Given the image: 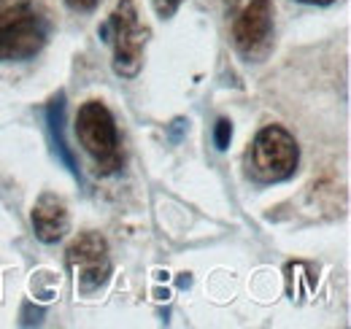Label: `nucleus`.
<instances>
[{"label": "nucleus", "instance_id": "nucleus-7", "mask_svg": "<svg viewBox=\"0 0 351 329\" xmlns=\"http://www.w3.org/2000/svg\"><path fill=\"white\" fill-rule=\"evenodd\" d=\"M30 221H33V230H36V238L51 246V243H60L71 227V216H68V206L62 197L44 192L30 213Z\"/></svg>", "mask_w": 351, "mask_h": 329}, {"label": "nucleus", "instance_id": "nucleus-5", "mask_svg": "<svg viewBox=\"0 0 351 329\" xmlns=\"http://www.w3.org/2000/svg\"><path fill=\"white\" fill-rule=\"evenodd\" d=\"M65 265L73 276L76 291L82 297H92L111 278V254L106 238L97 232H82L65 251Z\"/></svg>", "mask_w": 351, "mask_h": 329}, {"label": "nucleus", "instance_id": "nucleus-3", "mask_svg": "<svg viewBox=\"0 0 351 329\" xmlns=\"http://www.w3.org/2000/svg\"><path fill=\"white\" fill-rule=\"evenodd\" d=\"M300 162L298 141L281 124H267L246 151V173L257 184H281L295 175Z\"/></svg>", "mask_w": 351, "mask_h": 329}, {"label": "nucleus", "instance_id": "nucleus-2", "mask_svg": "<svg viewBox=\"0 0 351 329\" xmlns=\"http://www.w3.org/2000/svg\"><path fill=\"white\" fill-rule=\"evenodd\" d=\"M76 138L84 146L95 170L100 175H114L122 170V143H119V130L117 119L108 111V106L103 100H87L79 114H76Z\"/></svg>", "mask_w": 351, "mask_h": 329}, {"label": "nucleus", "instance_id": "nucleus-1", "mask_svg": "<svg viewBox=\"0 0 351 329\" xmlns=\"http://www.w3.org/2000/svg\"><path fill=\"white\" fill-rule=\"evenodd\" d=\"M49 16L33 0H0V62L33 60L49 41Z\"/></svg>", "mask_w": 351, "mask_h": 329}, {"label": "nucleus", "instance_id": "nucleus-13", "mask_svg": "<svg viewBox=\"0 0 351 329\" xmlns=\"http://www.w3.org/2000/svg\"><path fill=\"white\" fill-rule=\"evenodd\" d=\"M230 3H232V0H230Z\"/></svg>", "mask_w": 351, "mask_h": 329}, {"label": "nucleus", "instance_id": "nucleus-12", "mask_svg": "<svg viewBox=\"0 0 351 329\" xmlns=\"http://www.w3.org/2000/svg\"><path fill=\"white\" fill-rule=\"evenodd\" d=\"M300 3H308V5H330L335 0H300Z\"/></svg>", "mask_w": 351, "mask_h": 329}, {"label": "nucleus", "instance_id": "nucleus-11", "mask_svg": "<svg viewBox=\"0 0 351 329\" xmlns=\"http://www.w3.org/2000/svg\"><path fill=\"white\" fill-rule=\"evenodd\" d=\"M65 3H68L73 11L89 14V11H95V8H97V3H100V0H65Z\"/></svg>", "mask_w": 351, "mask_h": 329}, {"label": "nucleus", "instance_id": "nucleus-6", "mask_svg": "<svg viewBox=\"0 0 351 329\" xmlns=\"http://www.w3.org/2000/svg\"><path fill=\"white\" fill-rule=\"evenodd\" d=\"M273 41V3L270 0H249L241 16L232 25V43L241 57L260 60L267 54Z\"/></svg>", "mask_w": 351, "mask_h": 329}, {"label": "nucleus", "instance_id": "nucleus-8", "mask_svg": "<svg viewBox=\"0 0 351 329\" xmlns=\"http://www.w3.org/2000/svg\"><path fill=\"white\" fill-rule=\"evenodd\" d=\"M46 127H49V141H51L54 157L82 181V170H79L76 157H73V151L68 146V138H65V92H57L49 100V106H46Z\"/></svg>", "mask_w": 351, "mask_h": 329}, {"label": "nucleus", "instance_id": "nucleus-9", "mask_svg": "<svg viewBox=\"0 0 351 329\" xmlns=\"http://www.w3.org/2000/svg\"><path fill=\"white\" fill-rule=\"evenodd\" d=\"M230 141H232V122L230 119H217V124H214V146L219 151H227Z\"/></svg>", "mask_w": 351, "mask_h": 329}, {"label": "nucleus", "instance_id": "nucleus-4", "mask_svg": "<svg viewBox=\"0 0 351 329\" xmlns=\"http://www.w3.org/2000/svg\"><path fill=\"white\" fill-rule=\"evenodd\" d=\"M100 36L114 46V73L122 79H135L143 68V51L149 43V27L141 22L135 0H119Z\"/></svg>", "mask_w": 351, "mask_h": 329}, {"label": "nucleus", "instance_id": "nucleus-10", "mask_svg": "<svg viewBox=\"0 0 351 329\" xmlns=\"http://www.w3.org/2000/svg\"><path fill=\"white\" fill-rule=\"evenodd\" d=\"M152 3H154L157 14H160L162 19H171L176 11H178V5H181L184 0H152Z\"/></svg>", "mask_w": 351, "mask_h": 329}]
</instances>
